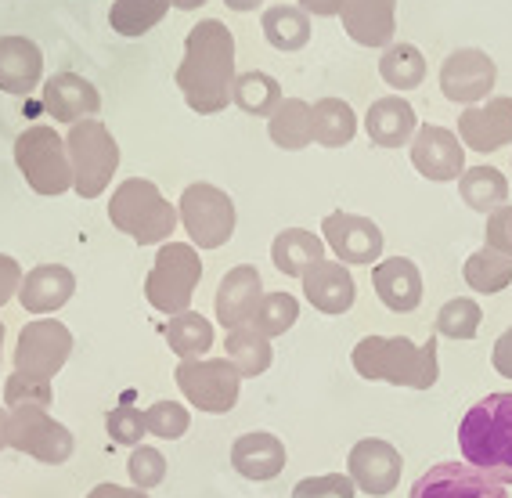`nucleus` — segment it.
I'll return each mask as SVG.
<instances>
[{
  "mask_svg": "<svg viewBox=\"0 0 512 498\" xmlns=\"http://www.w3.org/2000/svg\"><path fill=\"white\" fill-rule=\"evenodd\" d=\"M235 37L220 19H202L184 37V58L177 65V87H181L188 109L199 116L228 109L231 83H235Z\"/></svg>",
  "mask_w": 512,
  "mask_h": 498,
  "instance_id": "f257e3e1",
  "label": "nucleus"
},
{
  "mask_svg": "<svg viewBox=\"0 0 512 498\" xmlns=\"http://www.w3.org/2000/svg\"><path fill=\"white\" fill-rule=\"evenodd\" d=\"M458 448L469 466L512 484V394L498 390L476 401L458 423Z\"/></svg>",
  "mask_w": 512,
  "mask_h": 498,
  "instance_id": "f03ea898",
  "label": "nucleus"
},
{
  "mask_svg": "<svg viewBox=\"0 0 512 498\" xmlns=\"http://www.w3.org/2000/svg\"><path fill=\"white\" fill-rule=\"evenodd\" d=\"M357 376L394 383V387L430 390L440 376L437 343H412L408 336H365L354 347Z\"/></svg>",
  "mask_w": 512,
  "mask_h": 498,
  "instance_id": "7ed1b4c3",
  "label": "nucleus"
},
{
  "mask_svg": "<svg viewBox=\"0 0 512 498\" xmlns=\"http://www.w3.org/2000/svg\"><path fill=\"white\" fill-rule=\"evenodd\" d=\"M109 221L138 246H159L174 235L181 217H177V206L163 199V192L152 181L127 177L109 199Z\"/></svg>",
  "mask_w": 512,
  "mask_h": 498,
  "instance_id": "20e7f679",
  "label": "nucleus"
},
{
  "mask_svg": "<svg viewBox=\"0 0 512 498\" xmlns=\"http://www.w3.org/2000/svg\"><path fill=\"white\" fill-rule=\"evenodd\" d=\"M69 166H73V188L80 199H98L109 188L112 174L119 166V145L112 130L101 120H80L73 123L65 138Z\"/></svg>",
  "mask_w": 512,
  "mask_h": 498,
  "instance_id": "39448f33",
  "label": "nucleus"
},
{
  "mask_svg": "<svg viewBox=\"0 0 512 498\" xmlns=\"http://www.w3.org/2000/svg\"><path fill=\"white\" fill-rule=\"evenodd\" d=\"M15 166L37 195H62L73 188V166L65 152V138L55 127H29L15 141Z\"/></svg>",
  "mask_w": 512,
  "mask_h": 498,
  "instance_id": "423d86ee",
  "label": "nucleus"
},
{
  "mask_svg": "<svg viewBox=\"0 0 512 498\" xmlns=\"http://www.w3.org/2000/svg\"><path fill=\"white\" fill-rule=\"evenodd\" d=\"M202 278V257L188 242H166L148 271L145 296L163 314H184L192 307L195 286Z\"/></svg>",
  "mask_w": 512,
  "mask_h": 498,
  "instance_id": "0eeeda50",
  "label": "nucleus"
},
{
  "mask_svg": "<svg viewBox=\"0 0 512 498\" xmlns=\"http://www.w3.org/2000/svg\"><path fill=\"white\" fill-rule=\"evenodd\" d=\"M177 217H181L188 239L199 249H220L235 235V203H231V195L217 185H206V181L184 188Z\"/></svg>",
  "mask_w": 512,
  "mask_h": 498,
  "instance_id": "6e6552de",
  "label": "nucleus"
},
{
  "mask_svg": "<svg viewBox=\"0 0 512 498\" xmlns=\"http://www.w3.org/2000/svg\"><path fill=\"white\" fill-rule=\"evenodd\" d=\"M177 387H181L184 401H192L199 412L224 415L238 405V387L242 376L228 358H192L181 361L174 369Z\"/></svg>",
  "mask_w": 512,
  "mask_h": 498,
  "instance_id": "1a4fd4ad",
  "label": "nucleus"
},
{
  "mask_svg": "<svg viewBox=\"0 0 512 498\" xmlns=\"http://www.w3.org/2000/svg\"><path fill=\"white\" fill-rule=\"evenodd\" d=\"M8 444L15 452L33 455L44 466H62L65 459H73V448H76L73 434L58 419H51L47 408L40 405H22L11 412Z\"/></svg>",
  "mask_w": 512,
  "mask_h": 498,
  "instance_id": "9d476101",
  "label": "nucleus"
},
{
  "mask_svg": "<svg viewBox=\"0 0 512 498\" xmlns=\"http://www.w3.org/2000/svg\"><path fill=\"white\" fill-rule=\"evenodd\" d=\"M73 354V332L65 329L58 318H37L22 325L19 343H15V372L29 379H51L62 372V365Z\"/></svg>",
  "mask_w": 512,
  "mask_h": 498,
  "instance_id": "9b49d317",
  "label": "nucleus"
},
{
  "mask_svg": "<svg viewBox=\"0 0 512 498\" xmlns=\"http://www.w3.org/2000/svg\"><path fill=\"white\" fill-rule=\"evenodd\" d=\"M494 80H498V69H494L491 55L480 51V47H458L440 65V91H444V98L455 105H466V109L484 102L487 94L494 91Z\"/></svg>",
  "mask_w": 512,
  "mask_h": 498,
  "instance_id": "f8f14e48",
  "label": "nucleus"
},
{
  "mask_svg": "<svg viewBox=\"0 0 512 498\" xmlns=\"http://www.w3.org/2000/svg\"><path fill=\"white\" fill-rule=\"evenodd\" d=\"M408 498H509V491L469 462H437L415 480Z\"/></svg>",
  "mask_w": 512,
  "mask_h": 498,
  "instance_id": "ddd939ff",
  "label": "nucleus"
},
{
  "mask_svg": "<svg viewBox=\"0 0 512 498\" xmlns=\"http://www.w3.org/2000/svg\"><path fill=\"white\" fill-rule=\"evenodd\" d=\"M401 452H397L390 441H379V437H365V441H357L350 448V459H347V477L354 480L357 491H365V495L383 498L401 484Z\"/></svg>",
  "mask_w": 512,
  "mask_h": 498,
  "instance_id": "4468645a",
  "label": "nucleus"
},
{
  "mask_svg": "<svg viewBox=\"0 0 512 498\" xmlns=\"http://www.w3.org/2000/svg\"><path fill=\"white\" fill-rule=\"evenodd\" d=\"M321 235L339 257V264H379L383 257V231L379 224L357 213H329L321 221Z\"/></svg>",
  "mask_w": 512,
  "mask_h": 498,
  "instance_id": "2eb2a0df",
  "label": "nucleus"
},
{
  "mask_svg": "<svg viewBox=\"0 0 512 498\" xmlns=\"http://www.w3.org/2000/svg\"><path fill=\"white\" fill-rule=\"evenodd\" d=\"M412 166L426 181H458L466 174V145L448 127H419L412 138Z\"/></svg>",
  "mask_w": 512,
  "mask_h": 498,
  "instance_id": "dca6fc26",
  "label": "nucleus"
},
{
  "mask_svg": "<svg viewBox=\"0 0 512 498\" xmlns=\"http://www.w3.org/2000/svg\"><path fill=\"white\" fill-rule=\"evenodd\" d=\"M458 141L480 156L512 145V98H491L487 105L458 112Z\"/></svg>",
  "mask_w": 512,
  "mask_h": 498,
  "instance_id": "f3484780",
  "label": "nucleus"
},
{
  "mask_svg": "<svg viewBox=\"0 0 512 498\" xmlns=\"http://www.w3.org/2000/svg\"><path fill=\"white\" fill-rule=\"evenodd\" d=\"M264 296V282H260V271L253 264H238L228 275L220 278L217 286V322L224 329H242V325L253 322V311Z\"/></svg>",
  "mask_w": 512,
  "mask_h": 498,
  "instance_id": "a211bd4d",
  "label": "nucleus"
},
{
  "mask_svg": "<svg viewBox=\"0 0 512 498\" xmlns=\"http://www.w3.org/2000/svg\"><path fill=\"white\" fill-rule=\"evenodd\" d=\"M303 296H307V304L321 314H347L357 300V286L354 278H350L347 264H339V260H318L314 268H307L303 275Z\"/></svg>",
  "mask_w": 512,
  "mask_h": 498,
  "instance_id": "6ab92c4d",
  "label": "nucleus"
},
{
  "mask_svg": "<svg viewBox=\"0 0 512 498\" xmlns=\"http://www.w3.org/2000/svg\"><path fill=\"white\" fill-rule=\"evenodd\" d=\"M343 29L361 47H390L397 29V0H343Z\"/></svg>",
  "mask_w": 512,
  "mask_h": 498,
  "instance_id": "aec40b11",
  "label": "nucleus"
},
{
  "mask_svg": "<svg viewBox=\"0 0 512 498\" xmlns=\"http://www.w3.org/2000/svg\"><path fill=\"white\" fill-rule=\"evenodd\" d=\"M44 109L55 116L58 123H80L94 120V112L101 109V94L91 80H83L76 73H55L44 83Z\"/></svg>",
  "mask_w": 512,
  "mask_h": 498,
  "instance_id": "412c9836",
  "label": "nucleus"
},
{
  "mask_svg": "<svg viewBox=\"0 0 512 498\" xmlns=\"http://www.w3.org/2000/svg\"><path fill=\"white\" fill-rule=\"evenodd\" d=\"M76 293V275L62 264H40L33 268L19 286V304L26 314H51L65 307Z\"/></svg>",
  "mask_w": 512,
  "mask_h": 498,
  "instance_id": "4be33fe9",
  "label": "nucleus"
},
{
  "mask_svg": "<svg viewBox=\"0 0 512 498\" xmlns=\"http://www.w3.org/2000/svg\"><path fill=\"white\" fill-rule=\"evenodd\" d=\"M375 296L383 300L390 311L408 314L422 300V275L408 257H386L372 268Z\"/></svg>",
  "mask_w": 512,
  "mask_h": 498,
  "instance_id": "5701e85b",
  "label": "nucleus"
},
{
  "mask_svg": "<svg viewBox=\"0 0 512 498\" xmlns=\"http://www.w3.org/2000/svg\"><path fill=\"white\" fill-rule=\"evenodd\" d=\"M44 80V55L29 37H0V91L29 94Z\"/></svg>",
  "mask_w": 512,
  "mask_h": 498,
  "instance_id": "b1692460",
  "label": "nucleus"
},
{
  "mask_svg": "<svg viewBox=\"0 0 512 498\" xmlns=\"http://www.w3.org/2000/svg\"><path fill=\"white\" fill-rule=\"evenodd\" d=\"M285 444L267 430L256 434H242L231 444V466L246 480H275L285 470Z\"/></svg>",
  "mask_w": 512,
  "mask_h": 498,
  "instance_id": "393cba45",
  "label": "nucleus"
},
{
  "mask_svg": "<svg viewBox=\"0 0 512 498\" xmlns=\"http://www.w3.org/2000/svg\"><path fill=\"white\" fill-rule=\"evenodd\" d=\"M365 130H368V141L379 148H401L415 138V109L404 98L390 94V98H375L365 112Z\"/></svg>",
  "mask_w": 512,
  "mask_h": 498,
  "instance_id": "a878e982",
  "label": "nucleus"
},
{
  "mask_svg": "<svg viewBox=\"0 0 512 498\" xmlns=\"http://www.w3.org/2000/svg\"><path fill=\"white\" fill-rule=\"evenodd\" d=\"M271 260L275 268L289 278H303L307 268H314L318 260H325V239H318L307 228H285L271 246Z\"/></svg>",
  "mask_w": 512,
  "mask_h": 498,
  "instance_id": "bb28decb",
  "label": "nucleus"
},
{
  "mask_svg": "<svg viewBox=\"0 0 512 498\" xmlns=\"http://www.w3.org/2000/svg\"><path fill=\"white\" fill-rule=\"evenodd\" d=\"M260 26H264L267 44L285 51V55L303 51V47L311 44V15H307L303 8H293V4H275V8H267Z\"/></svg>",
  "mask_w": 512,
  "mask_h": 498,
  "instance_id": "cd10ccee",
  "label": "nucleus"
},
{
  "mask_svg": "<svg viewBox=\"0 0 512 498\" xmlns=\"http://www.w3.org/2000/svg\"><path fill=\"white\" fill-rule=\"evenodd\" d=\"M267 134L278 148L285 152H300L314 141V127H311V105L300 102V98H282L271 120H267Z\"/></svg>",
  "mask_w": 512,
  "mask_h": 498,
  "instance_id": "c85d7f7f",
  "label": "nucleus"
},
{
  "mask_svg": "<svg viewBox=\"0 0 512 498\" xmlns=\"http://www.w3.org/2000/svg\"><path fill=\"white\" fill-rule=\"evenodd\" d=\"M314 141L325 148H347L357 134V116L343 98H321L311 105Z\"/></svg>",
  "mask_w": 512,
  "mask_h": 498,
  "instance_id": "c756f323",
  "label": "nucleus"
},
{
  "mask_svg": "<svg viewBox=\"0 0 512 498\" xmlns=\"http://www.w3.org/2000/svg\"><path fill=\"white\" fill-rule=\"evenodd\" d=\"M458 195L466 199L469 210L494 213L509 199V181L494 166H466V174L458 177Z\"/></svg>",
  "mask_w": 512,
  "mask_h": 498,
  "instance_id": "7c9ffc66",
  "label": "nucleus"
},
{
  "mask_svg": "<svg viewBox=\"0 0 512 498\" xmlns=\"http://www.w3.org/2000/svg\"><path fill=\"white\" fill-rule=\"evenodd\" d=\"M224 347H228V361L235 365L238 376H242V379L264 376V372L271 369V358H275V351H271L267 336H260V332H256L253 325L231 329L228 340H224Z\"/></svg>",
  "mask_w": 512,
  "mask_h": 498,
  "instance_id": "2f4dec72",
  "label": "nucleus"
},
{
  "mask_svg": "<svg viewBox=\"0 0 512 498\" xmlns=\"http://www.w3.org/2000/svg\"><path fill=\"white\" fill-rule=\"evenodd\" d=\"M231 102L238 105V109L246 112V116H267L271 120V112L282 105V87H278L275 76L267 73H238L235 83H231Z\"/></svg>",
  "mask_w": 512,
  "mask_h": 498,
  "instance_id": "473e14b6",
  "label": "nucleus"
},
{
  "mask_svg": "<svg viewBox=\"0 0 512 498\" xmlns=\"http://www.w3.org/2000/svg\"><path fill=\"white\" fill-rule=\"evenodd\" d=\"M170 11V0H116L109 8V26L119 37H145Z\"/></svg>",
  "mask_w": 512,
  "mask_h": 498,
  "instance_id": "72a5a7b5",
  "label": "nucleus"
},
{
  "mask_svg": "<svg viewBox=\"0 0 512 498\" xmlns=\"http://www.w3.org/2000/svg\"><path fill=\"white\" fill-rule=\"evenodd\" d=\"M166 343H170V351L181 361L202 358L213 347V325L195 311L174 314L170 325H166Z\"/></svg>",
  "mask_w": 512,
  "mask_h": 498,
  "instance_id": "f704fd0d",
  "label": "nucleus"
},
{
  "mask_svg": "<svg viewBox=\"0 0 512 498\" xmlns=\"http://www.w3.org/2000/svg\"><path fill=\"white\" fill-rule=\"evenodd\" d=\"M379 76H383L394 91H415L426 80V58L415 44H390L386 55L379 58Z\"/></svg>",
  "mask_w": 512,
  "mask_h": 498,
  "instance_id": "c9c22d12",
  "label": "nucleus"
},
{
  "mask_svg": "<svg viewBox=\"0 0 512 498\" xmlns=\"http://www.w3.org/2000/svg\"><path fill=\"white\" fill-rule=\"evenodd\" d=\"M512 282V257H502L494 249H476L466 260V286H473L476 293H502Z\"/></svg>",
  "mask_w": 512,
  "mask_h": 498,
  "instance_id": "e433bc0d",
  "label": "nucleus"
},
{
  "mask_svg": "<svg viewBox=\"0 0 512 498\" xmlns=\"http://www.w3.org/2000/svg\"><path fill=\"white\" fill-rule=\"evenodd\" d=\"M296 318H300V304H296V296L289 293H264L260 296V304H256L253 311V329L260 332V336H282V332H289L296 325Z\"/></svg>",
  "mask_w": 512,
  "mask_h": 498,
  "instance_id": "4c0bfd02",
  "label": "nucleus"
},
{
  "mask_svg": "<svg viewBox=\"0 0 512 498\" xmlns=\"http://www.w3.org/2000/svg\"><path fill=\"white\" fill-rule=\"evenodd\" d=\"M484 322V311L476 300L469 296H458V300H448V304L440 307L437 314V332L440 336H448V340H473L476 329Z\"/></svg>",
  "mask_w": 512,
  "mask_h": 498,
  "instance_id": "58836bf2",
  "label": "nucleus"
},
{
  "mask_svg": "<svg viewBox=\"0 0 512 498\" xmlns=\"http://www.w3.org/2000/svg\"><path fill=\"white\" fill-rule=\"evenodd\" d=\"M188 426H192V415L177 401H156L145 412V430L152 437H163V441H181L188 434Z\"/></svg>",
  "mask_w": 512,
  "mask_h": 498,
  "instance_id": "ea45409f",
  "label": "nucleus"
},
{
  "mask_svg": "<svg viewBox=\"0 0 512 498\" xmlns=\"http://www.w3.org/2000/svg\"><path fill=\"white\" fill-rule=\"evenodd\" d=\"M51 401H55V390H51V383H44V379H29V376H22V372H11L8 383H4V408H8V412H15V408H22V405L51 408Z\"/></svg>",
  "mask_w": 512,
  "mask_h": 498,
  "instance_id": "a19ab883",
  "label": "nucleus"
},
{
  "mask_svg": "<svg viewBox=\"0 0 512 498\" xmlns=\"http://www.w3.org/2000/svg\"><path fill=\"white\" fill-rule=\"evenodd\" d=\"M127 473L134 480V488L148 491V488H159L166 477V459L159 448H148V444H138L127 459Z\"/></svg>",
  "mask_w": 512,
  "mask_h": 498,
  "instance_id": "79ce46f5",
  "label": "nucleus"
},
{
  "mask_svg": "<svg viewBox=\"0 0 512 498\" xmlns=\"http://www.w3.org/2000/svg\"><path fill=\"white\" fill-rule=\"evenodd\" d=\"M105 430H109L112 444H123V448H138L141 437L148 434L145 430V412L134 405H119L105 415Z\"/></svg>",
  "mask_w": 512,
  "mask_h": 498,
  "instance_id": "37998d69",
  "label": "nucleus"
},
{
  "mask_svg": "<svg viewBox=\"0 0 512 498\" xmlns=\"http://www.w3.org/2000/svg\"><path fill=\"white\" fill-rule=\"evenodd\" d=\"M354 480L343 473H325V477H303L293 488V498H354Z\"/></svg>",
  "mask_w": 512,
  "mask_h": 498,
  "instance_id": "c03bdc74",
  "label": "nucleus"
},
{
  "mask_svg": "<svg viewBox=\"0 0 512 498\" xmlns=\"http://www.w3.org/2000/svg\"><path fill=\"white\" fill-rule=\"evenodd\" d=\"M484 242L487 249L512 257V206H498L494 213H487V228H484Z\"/></svg>",
  "mask_w": 512,
  "mask_h": 498,
  "instance_id": "a18cd8bd",
  "label": "nucleus"
},
{
  "mask_svg": "<svg viewBox=\"0 0 512 498\" xmlns=\"http://www.w3.org/2000/svg\"><path fill=\"white\" fill-rule=\"evenodd\" d=\"M19 286H22L19 260L8 257V253H0V307L8 304L11 296H19Z\"/></svg>",
  "mask_w": 512,
  "mask_h": 498,
  "instance_id": "49530a36",
  "label": "nucleus"
},
{
  "mask_svg": "<svg viewBox=\"0 0 512 498\" xmlns=\"http://www.w3.org/2000/svg\"><path fill=\"white\" fill-rule=\"evenodd\" d=\"M491 361H494V372H498V376L512 379V325L502 332V336H498V343H494Z\"/></svg>",
  "mask_w": 512,
  "mask_h": 498,
  "instance_id": "de8ad7c7",
  "label": "nucleus"
},
{
  "mask_svg": "<svg viewBox=\"0 0 512 498\" xmlns=\"http://www.w3.org/2000/svg\"><path fill=\"white\" fill-rule=\"evenodd\" d=\"M307 15H318V19H332V15H339L343 11V0H296Z\"/></svg>",
  "mask_w": 512,
  "mask_h": 498,
  "instance_id": "09e8293b",
  "label": "nucleus"
},
{
  "mask_svg": "<svg viewBox=\"0 0 512 498\" xmlns=\"http://www.w3.org/2000/svg\"><path fill=\"white\" fill-rule=\"evenodd\" d=\"M87 498H148V491L119 488V484H98V488L87 491Z\"/></svg>",
  "mask_w": 512,
  "mask_h": 498,
  "instance_id": "8fccbe9b",
  "label": "nucleus"
},
{
  "mask_svg": "<svg viewBox=\"0 0 512 498\" xmlns=\"http://www.w3.org/2000/svg\"><path fill=\"white\" fill-rule=\"evenodd\" d=\"M224 4H228L231 11H242V15H246V11H256V8H260L264 0H224Z\"/></svg>",
  "mask_w": 512,
  "mask_h": 498,
  "instance_id": "3c124183",
  "label": "nucleus"
},
{
  "mask_svg": "<svg viewBox=\"0 0 512 498\" xmlns=\"http://www.w3.org/2000/svg\"><path fill=\"white\" fill-rule=\"evenodd\" d=\"M8 419H11V412H8V408H0V452H4V448H11V444H8Z\"/></svg>",
  "mask_w": 512,
  "mask_h": 498,
  "instance_id": "603ef678",
  "label": "nucleus"
},
{
  "mask_svg": "<svg viewBox=\"0 0 512 498\" xmlns=\"http://www.w3.org/2000/svg\"><path fill=\"white\" fill-rule=\"evenodd\" d=\"M206 0H170V8H181V11H195V8H202Z\"/></svg>",
  "mask_w": 512,
  "mask_h": 498,
  "instance_id": "864d4df0",
  "label": "nucleus"
},
{
  "mask_svg": "<svg viewBox=\"0 0 512 498\" xmlns=\"http://www.w3.org/2000/svg\"><path fill=\"white\" fill-rule=\"evenodd\" d=\"M0 358H4V322H0Z\"/></svg>",
  "mask_w": 512,
  "mask_h": 498,
  "instance_id": "5fc2aeb1",
  "label": "nucleus"
}]
</instances>
